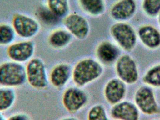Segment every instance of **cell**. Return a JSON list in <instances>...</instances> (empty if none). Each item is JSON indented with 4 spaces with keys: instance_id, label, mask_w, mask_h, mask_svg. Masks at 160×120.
I'll return each instance as SVG.
<instances>
[{
    "instance_id": "cell-15",
    "label": "cell",
    "mask_w": 160,
    "mask_h": 120,
    "mask_svg": "<svg viewBox=\"0 0 160 120\" xmlns=\"http://www.w3.org/2000/svg\"><path fill=\"white\" fill-rule=\"evenodd\" d=\"M139 38L148 48L155 49L160 46V33L151 25L141 27L138 32Z\"/></svg>"
},
{
    "instance_id": "cell-10",
    "label": "cell",
    "mask_w": 160,
    "mask_h": 120,
    "mask_svg": "<svg viewBox=\"0 0 160 120\" xmlns=\"http://www.w3.org/2000/svg\"><path fill=\"white\" fill-rule=\"evenodd\" d=\"M126 93V84L118 78L110 79L105 85L103 91L105 100L112 106L122 101Z\"/></svg>"
},
{
    "instance_id": "cell-4",
    "label": "cell",
    "mask_w": 160,
    "mask_h": 120,
    "mask_svg": "<svg viewBox=\"0 0 160 120\" xmlns=\"http://www.w3.org/2000/svg\"><path fill=\"white\" fill-rule=\"evenodd\" d=\"M11 25L17 35L25 39L35 36L40 29V25L37 21L20 13H17L13 15Z\"/></svg>"
},
{
    "instance_id": "cell-6",
    "label": "cell",
    "mask_w": 160,
    "mask_h": 120,
    "mask_svg": "<svg viewBox=\"0 0 160 120\" xmlns=\"http://www.w3.org/2000/svg\"><path fill=\"white\" fill-rule=\"evenodd\" d=\"M111 33L115 40L125 50L129 51L135 47L137 36L129 24L123 23H116L111 28Z\"/></svg>"
},
{
    "instance_id": "cell-24",
    "label": "cell",
    "mask_w": 160,
    "mask_h": 120,
    "mask_svg": "<svg viewBox=\"0 0 160 120\" xmlns=\"http://www.w3.org/2000/svg\"><path fill=\"white\" fill-rule=\"evenodd\" d=\"M142 7L147 14L156 16L160 12V0H144Z\"/></svg>"
},
{
    "instance_id": "cell-2",
    "label": "cell",
    "mask_w": 160,
    "mask_h": 120,
    "mask_svg": "<svg viewBox=\"0 0 160 120\" xmlns=\"http://www.w3.org/2000/svg\"><path fill=\"white\" fill-rule=\"evenodd\" d=\"M26 82V69L23 64L11 60L0 64V86L14 89Z\"/></svg>"
},
{
    "instance_id": "cell-25",
    "label": "cell",
    "mask_w": 160,
    "mask_h": 120,
    "mask_svg": "<svg viewBox=\"0 0 160 120\" xmlns=\"http://www.w3.org/2000/svg\"><path fill=\"white\" fill-rule=\"evenodd\" d=\"M40 19L47 24H54L58 22V18L50 9L43 8L39 12Z\"/></svg>"
},
{
    "instance_id": "cell-14",
    "label": "cell",
    "mask_w": 160,
    "mask_h": 120,
    "mask_svg": "<svg viewBox=\"0 0 160 120\" xmlns=\"http://www.w3.org/2000/svg\"><path fill=\"white\" fill-rule=\"evenodd\" d=\"M136 8L134 0H121L112 7L111 15L116 20H126L133 16Z\"/></svg>"
},
{
    "instance_id": "cell-17",
    "label": "cell",
    "mask_w": 160,
    "mask_h": 120,
    "mask_svg": "<svg viewBox=\"0 0 160 120\" xmlns=\"http://www.w3.org/2000/svg\"><path fill=\"white\" fill-rule=\"evenodd\" d=\"M16 100L17 93L14 89L0 86V113L12 108Z\"/></svg>"
},
{
    "instance_id": "cell-11",
    "label": "cell",
    "mask_w": 160,
    "mask_h": 120,
    "mask_svg": "<svg viewBox=\"0 0 160 120\" xmlns=\"http://www.w3.org/2000/svg\"><path fill=\"white\" fill-rule=\"evenodd\" d=\"M110 114L114 120H138L139 112L135 105L128 101H121L112 106Z\"/></svg>"
},
{
    "instance_id": "cell-21",
    "label": "cell",
    "mask_w": 160,
    "mask_h": 120,
    "mask_svg": "<svg viewBox=\"0 0 160 120\" xmlns=\"http://www.w3.org/2000/svg\"><path fill=\"white\" fill-rule=\"evenodd\" d=\"M48 5L50 10L58 18L64 17L68 13V0H48Z\"/></svg>"
},
{
    "instance_id": "cell-23",
    "label": "cell",
    "mask_w": 160,
    "mask_h": 120,
    "mask_svg": "<svg viewBox=\"0 0 160 120\" xmlns=\"http://www.w3.org/2000/svg\"><path fill=\"white\" fill-rule=\"evenodd\" d=\"M144 80L148 85L160 86V65L149 70L145 76Z\"/></svg>"
},
{
    "instance_id": "cell-27",
    "label": "cell",
    "mask_w": 160,
    "mask_h": 120,
    "mask_svg": "<svg viewBox=\"0 0 160 120\" xmlns=\"http://www.w3.org/2000/svg\"><path fill=\"white\" fill-rule=\"evenodd\" d=\"M61 120H79L78 119L73 117H67L64 118Z\"/></svg>"
},
{
    "instance_id": "cell-20",
    "label": "cell",
    "mask_w": 160,
    "mask_h": 120,
    "mask_svg": "<svg viewBox=\"0 0 160 120\" xmlns=\"http://www.w3.org/2000/svg\"><path fill=\"white\" fill-rule=\"evenodd\" d=\"M17 36L12 25L7 23L0 24V46H10L15 42Z\"/></svg>"
},
{
    "instance_id": "cell-7",
    "label": "cell",
    "mask_w": 160,
    "mask_h": 120,
    "mask_svg": "<svg viewBox=\"0 0 160 120\" xmlns=\"http://www.w3.org/2000/svg\"><path fill=\"white\" fill-rule=\"evenodd\" d=\"M35 50L33 42L25 40L12 43L8 48L7 54L10 60L23 64L32 59Z\"/></svg>"
},
{
    "instance_id": "cell-13",
    "label": "cell",
    "mask_w": 160,
    "mask_h": 120,
    "mask_svg": "<svg viewBox=\"0 0 160 120\" xmlns=\"http://www.w3.org/2000/svg\"><path fill=\"white\" fill-rule=\"evenodd\" d=\"M72 70L70 65L67 63H61L56 65L50 74L49 83L56 88L64 87L72 77Z\"/></svg>"
},
{
    "instance_id": "cell-1",
    "label": "cell",
    "mask_w": 160,
    "mask_h": 120,
    "mask_svg": "<svg viewBox=\"0 0 160 120\" xmlns=\"http://www.w3.org/2000/svg\"><path fill=\"white\" fill-rule=\"evenodd\" d=\"M103 72V67L98 61L90 58L83 59L73 69L72 80L76 86L82 88L98 80Z\"/></svg>"
},
{
    "instance_id": "cell-29",
    "label": "cell",
    "mask_w": 160,
    "mask_h": 120,
    "mask_svg": "<svg viewBox=\"0 0 160 120\" xmlns=\"http://www.w3.org/2000/svg\"><path fill=\"white\" fill-rule=\"evenodd\" d=\"M158 21H159V23L160 26V12L159 13V14Z\"/></svg>"
},
{
    "instance_id": "cell-22",
    "label": "cell",
    "mask_w": 160,
    "mask_h": 120,
    "mask_svg": "<svg viewBox=\"0 0 160 120\" xmlns=\"http://www.w3.org/2000/svg\"><path fill=\"white\" fill-rule=\"evenodd\" d=\"M88 120H109L107 110L103 105H94L88 111Z\"/></svg>"
},
{
    "instance_id": "cell-19",
    "label": "cell",
    "mask_w": 160,
    "mask_h": 120,
    "mask_svg": "<svg viewBox=\"0 0 160 120\" xmlns=\"http://www.w3.org/2000/svg\"><path fill=\"white\" fill-rule=\"evenodd\" d=\"M80 2L83 9L92 16L102 15L105 10L103 0H80Z\"/></svg>"
},
{
    "instance_id": "cell-18",
    "label": "cell",
    "mask_w": 160,
    "mask_h": 120,
    "mask_svg": "<svg viewBox=\"0 0 160 120\" xmlns=\"http://www.w3.org/2000/svg\"><path fill=\"white\" fill-rule=\"evenodd\" d=\"M71 39L72 36L68 32L65 30H58L50 37L49 43L53 48L61 49L67 46Z\"/></svg>"
},
{
    "instance_id": "cell-9",
    "label": "cell",
    "mask_w": 160,
    "mask_h": 120,
    "mask_svg": "<svg viewBox=\"0 0 160 120\" xmlns=\"http://www.w3.org/2000/svg\"><path fill=\"white\" fill-rule=\"evenodd\" d=\"M136 106L144 113L148 115L157 114L159 108L153 91L148 88L142 87L139 89L135 95Z\"/></svg>"
},
{
    "instance_id": "cell-16",
    "label": "cell",
    "mask_w": 160,
    "mask_h": 120,
    "mask_svg": "<svg viewBox=\"0 0 160 120\" xmlns=\"http://www.w3.org/2000/svg\"><path fill=\"white\" fill-rule=\"evenodd\" d=\"M119 54L118 48L109 42L101 43L97 50L98 58L104 64H112L117 60Z\"/></svg>"
},
{
    "instance_id": "cell-3",
    "label": "cell",
    "mask_w": 160,
    "mask_h": 120,
    "mask_svg": "<svg viewBox=\"0 0 160 120\" xmlns=\"http://www.w3.org/2000/svg\"><path fill=\"white\" fill-rule=\"evenodd\" d=\"M26 79L29 85L37 90H44L49 84V76L44 61L39 58H33L25 66Z\"/></svg>"
},
{
    "instance_id": "cell-28",
    "label": "cell",
    "mask_w": 160,
    "mask_h": 120,
    "mask_svg": "<svg viewBox=\"0 0 160 120\" xmlns=\"http://www.w3.org/2000/svg\"><path fill=\"white\" fill-rule=\"evenodd\" d=\"M0 120H6L5 117L2 113H0Z\"/></svg>"
},
{
    "instance_id": "cell-12",
    "label": "cell",
    "mask_w": 160,
    "mask_h": 120,
    "mask_svg": "<svg viewBox=\"0 0 160 120\" xmlns=\"http://www.w3.org/2000/svg\"><path fill=\"white\" fill-rule=\"evenodd\" d=\"M64 23L68 31L78 39H84L88 35L89 24L82 16L78 14L70 15L66 18Z\"/></svg>"
},
{
    "instance_id": "cell-26",
    "label": "cell",
    "mask_w": 160,
    "mask_h": 120,
    "mask_svg": "<svg viewBox=\"0 0 160 120\" xmlns=\"http://www.w3.org/2000/svg\"><path fill=\"white\" fill-rule=\"evenodd\" d=\"M6 120H32L28 114L23 112H18L9 116Z\"/></svg>"
},
{
    "instance_id": "cell-8",
    "label": "cell",
    "mask_w": 160,
    "mask_h": 120,
    "mask_svg": "<svg viewBox=\"0 0 160 120\" xmlns=\"http://www.w3.org/2000/svg\"><path fill=\"white\" fill-rule=\"evenodd\" d=\"M116 72L118 78L125 84H133L138 79L137 65L134 60L129 55H123L117 60Z\"/></svg>"
},
{
    "instance_id": "cell-5",
    "label": "cell",
    "mask_w": 160,
    "mask_h": 120,
    "mask_svg": "<svg viewBox=\"0 0 160 120\" xmlns=\"http://www.w3.org/2000/svg\"><path fill=\"white\" fill-rule=\"evenodd\" d=\"M88 100L87 92L77 86L67 89L62 97L64 107L67 111L72 114L78 112L84 107Z\"/></svg>"
}]
</instances>
